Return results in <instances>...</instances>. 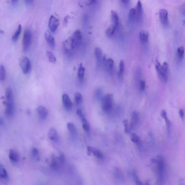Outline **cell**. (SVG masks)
<instances>
[{"instance_id":"obj_1","label":"cell","mask_w":185,"mask_h":185,"mask_svg":"<svg viewBox=\"0 0 185 185\" xmlns=\"http://www.w3.org/2000/svg\"><path fill=\"white\" fill-rule=\"evenodd\" d=\"M6 101L3 103L5 106V114L9 117H12L14 114L15 107L14 94L11 88H7L5 92Z\"/></svg>"},{"instance_id":"obj_2","label":"cell","mask_w":185,"mask_h":185,"mask_svg":"<svg viewBox=\"0 0 185 185\" xmlns=\"http://www.w3.org/2000/svg\"><path fill=\"white\" fill-rule=\"evenodd\" d=\"M153 163H157V164L158 180L159 183H162L164 179V172L165 170V163L163 157L159 155L156 159L152 160Z\"/></svg>"},{"instance_id":"obj_3","label":"cell","mask_w":185,"mask_h":185,"mask_svg":"<svg viewBox=\"0 0 185 185\" xmlns=\"http://www.w3.org/2000/svg\"><path fill=\"white\" fill-rule=\"evenodd\" d=\"M113 96L112 94H107L103 96L101 99L102 110L105 112H109L112 109Z\"/></svg>"},{"instance_id":"obj_4","label":"cell","mask_w":185,"mask_h":185,"mask_svg":"<svg viewBox=\"0 0 185 185\" xmlns=\"http://www.w3.org/2000/svg\"><path fill=\"white\" fill-rule=\"evenodd\" d=\"M32 41V32L28 29L24 32L22 39L23 50L24 52H27L31 46Z\"/></svg>"},{"instance_id":"obj_5","label":"cell","mask_w":185,"mask_h":185,"mask_svg":"<svg viewBox=\"0 0 185 185\" xmlns=\"http://www.w3.org/2000/svg\"><path fill=\"white\" fill-rule=\"evenodd\" d=\"M19 65L22 73L27 74L31 71L32 67L30 60L27 57H22L20 59Z\"/></svg>"},{"instance_id":"obj_6","label":"cell","mask_w":185,"mask_h":185,"mask_svg":"<svg viewBox=\"0 0 185 185\" xmlns=\"http://www.w3.org/2000/svg\"><path fill=\"white\" fill-rule=\"evenodd\" d=\"M157 64L155 65V68L159 75L160 78L165 83H166L168 80V72L165 71L162 68L161 65L157 60Z\"/></svg>"},{"instance_id":"obj_7","label":"cell","mask_w":185,"mask_h":185,"mask_svg":"<svg viewBox=\"0 0 185 185\" xmlns=\"http://www.w3.org/2000/svg\"><path fill=\"white\" fill-rule=\"evenodd\" d=\"M72 47L73 49L77 45H79L81 43L82 39V34L79 30L75 31L73 34V37L71 38Z\"/></svg>"},{"instance_id":"obj_8","label":"cell","mask_w":185,"mask_h":185,"mask_svg":"<svg viewBox=\"0 0 185 185\" xmlns=\"http://www.w3.org/2000/svg\"><path fill=\"white\" fill-rule=\"evenodd\" d=\"M59 25V20L54 16H50L49 22V27L52 32H54Z\"/></svg>"},{"instance_id":"obj_9","label":"cell","mask_w":185,"mask_h":185,"mask_svg":"<svg viewBox=\"0 0 185 185\" xmlns=\"http://www.w3.org/2000/svg\"><path fill=\"white\" fill-rule=\"evenodd\" d=\"M87 150L89 153L91 154L96 158L102 160L104 158V155L101 151L94 147L91 146L87 147Z\"/></svg>"},{"instance_id":"obj_10","label":"cell","mask_w":185,"mask_h":185,"mask_svg":"<svg viewBox=\"0 0 185 185\" xmlns=\"http://www.w3.org/2000/svg\"><path fill=\"white\" fill-rule=\"evenodd\" d=\"M136 10V17L139 22H141L143 17V10H142V4L140 0L137 3Z\"/></svg>"},{"instance_id":"obj_11","label":"cell","mask_w":185,"mask_h":185,"mask_svg":"<svg viewBox=\"0 0 185 185\" xmlns=\"http://www.w3.org/2000/svg\"><path fill=\"white\" fill-rule=\"evenodd\" d=\"M45 37L47 44L52 49L55 48V42L54 38L51 33L50 31L47 30L45 33Z\"/></svg>"},{"instance_id":"obj_12","label":"cell","mask_w":185,"mask_h":185,"mask_svg":"<svg viewBox=\"0 0 185 185\" xmlns=\"http://www.w3.org/2000/svg\"><path fill=\"white\" fill-rule=\"evenodd\" d=\"M62 101L65 109L67 110H71L73 107V104L67 95H63L62 96Z\"/></svg>"},{"instance_id":"obj_13","label":"cell","mask_w":185,"mask_h":185,"mask_svg":"<svg viewBox=\"0 0 185 185\" xmlns=\"http://www.w3.org/2000/svg\"><path fill=\"white\" fill-rule=\"evenodd\" d=\"M160 22L163 25L167 26L168 24V13L166 9H163L160 11Z\"/></svg>"},{"instance_id":"obj_14","label":"cell","mask_w":185,"mask_h":185,"mask_svg":"<svg viewBox=\"0 0 185 185\" xmlns=\"http://www.w3.org/2000/svg\"><path fill=\"white\" fill-rule=\"evenodd\" d=\"M37 111L39 117L42 120H45L48 115V110L46 108L42 106H40L38 107Z\"/></svg>"},{"instance_id":"obj_15","label":"cell","mask_w":185,"mask_h":185,"mask_svg":"<svg viewBox=\"0 0 185 185\" xmlns=\"http://www.w3.org/2000/svg\"><path fill=\"white\" fill-rule=\"evenodd\" d=\"M9 157L11 161L14 163L18 162L20 159L19 155L16 150L11 149L9 153Z\"/></svg>"},{"instance_id":"obj_16","label":"cell","mask_w":185,"mask_h":185,"mask_svg":"<svg viewBox=\"0 0 185 185\" xmlns=\"http://www.w3.org/2000/svg\"><path fill=\"white\" fill-rule=\"evenodd\" d=\"M111 19L112 23V25L115 27L117 29L119 25V18L117 12L114 10L111 11Z\"/></svg>"},{"instance_id":"obj_17","label":"cell","mask_w":185,"mask_h":185,"mask_svg":"<svg viewBox=\"0 0 185 185\" xmlns=\"http://www.w3.org/2000/svg\"><path fill=\"white\" fill-rule=\"evenodd\" d=\"M103 62H104V66L106 69L108 71H111L112 70L114 65V60L112 59H106L105 57H104Z\"/></svg>"},{"instance_id":"obj_18","label":"cell","mask_w":185,"mask_h":185,"mask_svg":"<svg viewBox=\"0 0 185 185\" xmlns=\"http://www.w3.org/2000/svg\"><path fill=\"white\" fill-rule=\"evenodd\" d=\"M48 136L49 138L53 141H57L58 139V132L56 129L54 128H50Z\"/></svg>"},{"instance_id":"obj_19","label":"cell","mask_w":185,"mask_h":185,"mask_svg":"<svg viewBox=\"0 0 185 185\" xmlns=\"http://www.w3.org/2000/svg\"><path fill=\"white\" fill-rule=\"evenodd\" d=\"M58 158L56 157L54 155H52L51 156V160L50 163V166L52 169L56 170L59 168V162Z\"/></svg>"},{"instance_id":"obj_20","label":"cell","mask_w":185,"mask_h":185,"mask_svg":"<svg viewBox=\"0 0 185 185\" xmlns=\"http://www.w3.org/2000/svg\"><path fill=\"white\" fill-rule=\"evenodd\" d=\"M95 54L96 58L98 63L99 64L102 63L103 58H104L102 50L99 47H96L95 50Z\"/></svg>"},{"instance_id":"obj_21","label":"cell","mask_w":185,"mask_h":185,"mask_svg":"<svg viewBox=\"0 0 185 185\" xmlns=\"http://www.w3.org/2000/svg\"><path fill=\"white\" fill-rule=\"evenodd\" d=\"M132 118L131 127H133L138 124L140 120V117L138 112L137 111H133L132 114Z\"/></svg>"},{"instance_id":"obj_22","label":"cell","mask_w":185,"mask_h":185,"mask_svg":"<svg viewBox=\"0 0 185 185\" xmlns=\"http://www.w3.org/2000/svg\"><path fill=\"white\" fill-rule=\"evenodd\" d=\"M81 120L83 130L88 133H89L90 131V125L89 122L86 120L85 117L80 118Z\"/></svg>"},{"instance_id":"obj_23","label":"cell","mask_w":185,"mask_h":185,"mask_svg":"<svg viewBox=\"0 0 185 185\" xmlns=\"http://www.w3.org/2000/svg\"><path fill=\"white\" fill-rule=\"evenodd\" d=\"M141 41L145 43L148 42L149 38V34L148 32L145 30H141L139 34Z\"/></svg>"},{"instance_id":"obj_24","label":"cell","mask_w":185,"mask_h":185,"mask_svg":"<svg viewBox=\"0 0 185 185\" xmlns=\"http://www.w3.org/2000/svg\"><path fill=\"white\" fill-rule=\"evenodd\" d=\"M86 69L83 67L82 64L79 65L78 70V77L80 80H82L84 78Z\"/></svg>"},{"instance_id":"obj_25","label":"cell","mask_w":185,"mask_h":185,"mask_svg":"<svg viewBox=\"0 0 185 185\" xmlns=\"http://www.w3.org/2000/svg\"><path fill=\"white\" fill-rule=\"evenodd\" d=\"M22 30V26L20 24L17 30L16 31L15 33L13 35L12 37V40L13 41L16 42L19 39L20 35L21 34Z\"/></svg>"},{"instance_id":"obj_26","label":"cell","mask_w":185,"mask_h":185,"mask_svg":"<svg viewBox=\"0 0 185 185\" xmlns=\"http://www.w3.org/2000/svg\"><path fill=\"white\" fill-rule=\"evenodd\" d=\"M0 178L4 179H7L9 175L6 170L2 165H0Z\"/></svg>"},{"instance_id":"obj_27","label":"cell","mask_w":185,"mask_h":185,"mask_svg":"<svg viewBox=\"0 0 185 185\" xmlns=\"http://www.w3.org/2000/svg\"><path fill=\"white\" fill-rule=\"evenodd\" d=\"M116 29L115 27L112 24L110 26L106 31V35L109 37H112Z\"/></svg>"},{"instance_id":"obj_28","label":"cell","mask_w":185,"mask_h":185,"mask_svg":"<svg viewBox=\"0 0 185 185\" xmlns=\"http://www.w3.org/2000/svg\"><path fill=\"white\" fill-rule=\"evenodd\" d=\"M130 139L131 140L133 143L140 144L141 140L140 137L135 133H132L131 135Z\"/></svg>"},{"instance_id":"obj_29","label":"cell","mask_w":185,"mask_h":185,"mask_svg":"<svg viewBox=\"0 0 185 185\" xmlns=\"http://www.w3.org/2000/svg\"><path fill=\"white\" fill-rule=\"evenodd\" d=\"M6 75L5 68L3 65H0V81H3L5 79Z\"/></svg>"},{"instance_id":"obj_30","label":"cell","mask_w":185,"mask_h":185,"mask_svg":"<svg viewBox=\"0 0 185 185\" xmlns=\"http://www.w3.org/2000/svg\"><path fill=\"white\" fill-rule=\"evenodd\" d=\"M83 96L81 93L77 92L75 94V101L77 105H80L82 102Z\"/></svg>"},{"instance_id":"obj_31","label":"cell","mask_w":185,"mask_h":185,"mask_svg":"<svg viewBox=\"0 0 185 185\" xmlns=\"http://www.w3.org/2000/svg\"><path fill=\"white\" fill-rule=\"evenodd\" d=\"M125 65L123 60H121L119 63V70L118 73V77H120V76L123 73L124 71Z\"/></svg>"},{"instance_id":"obj_32","label":"cell","mask_w":185,"mask_h":185,"mask_svg":"<svg viewBox=\"0 0 185 185\" xmlns=\"http://www.w3.org/2000/svg\"><path fill=\"white\" fill-rule=\"evenodd\" d=\"M32 156L36 160H38L40 159V155L38 149L36 148H34L32 150Z\"/></svg>"},{"instance_id":"obj_33","label":"cell","mask_w":185,"mask_h":185,"mask_svg":"<svg viewBox=\"0 0 185 185\" xmlns=\"http://www.w3.org/2000/svg\"><path fill=\"white\" fill-rule=\"evenodd\" d=\"M136 10L135 9H131L129 14V19L131 21H133L136 19Z\"/></svg>"},{"instance_id":"obj_34","label":"cell","mask_w":185,"mask_h":185,"mask_svg":"<svg viewBox=\"0 0 185 185\" xmlns=\"http://www.w3.org/2000/svg\"><path fill=\"white\" fill-rule=\"evenodd\" d=\"M46 54L49 60L52 63H55L56 61V58L54 55L50 51H47Z\"/></svg>"},{"instance_id":"obj_35","label":"cell","mask_w":185,"mask_h":185,"mask_svg":"<svg viewBox=\"0 0 185 185\" xmlns=\"http://www.w3.org/2000/svg\"><path fill=\"white\" fill-rule=\"evenodd\" d=\"M67 127L70 131L75 133L76 131V129L74 124L72 123L69 122L67 124Z\"/></svg>"},{"instance_id":"obj_36","label":"cell","mask_w":185,"mask_h":185,"mask_svg":"<svg viewBox=\"0 0 185 185\" xmlns=\"http://www.w3.org/2000/svg\"><path fill=\"white\" fill-rule=\"evenodd\" d=\"M178 54L180 59H182L184 56V49L183 46H181L178 49Z\"/></svg>"},{"instance_id":"obj_37","label":"cell","mask_w":185,"mask_h":185,"mask_svg":"<svg viewBox=\"0 0 185 185\" xmlns=\"http://www.w3.org/2000/svg\"><path fill=\"white\" fill-rule=\"evenodd\" d=\"M133 175L134 180L135 182L137 185H143L141 181L139 179L138 175H137L135 171H134L133 173Z\"/></svg>"},{"instance_id":"obj_38","label":"cell","mask_w":185,"mask_h":185,"mask_svg":"<svg viewBox=\"0 0 185 185\" xmlns=\"http://www.w3.org/2000/svg\"><path fill=\"white\" fill-rule=\"evenodd\" d=\"M96 96L98 100L101 99L102 97V91L100 88H98L96 89Z\"/></svg>"},{"instance_id":"obj_39","label":"cell","mask_w":185,"mask_h":185,"mask_svg":"<svg viewBox=\"0 0 185 185\" xmlns=\"http://www.w3.org/2000/svg\"><path fill=\"white\" fill-rule=\"evenodd\" d=\"M59 161L61 164H64L65 163V155L63 153H60L59 157L58 158Z\"/></svg>"},{"instance_id":"obj_40","label":"cell","mask_w":185,"mask_h":185,"mask_svg":"<svg viewBox=\"0 0 185 185\" xmlns=\"http://www.w3.org/2000/svg\"><path fill=\"white\" fill-rule=\"evenodd\" d=\"M165 120L166 124L167 131H168V133L169 134L170 132V130H171V122L168 118H167L166 119H165Z\"/></svg>"},{"instance_id":"obj_41","label":"cell","mask_w":185,"mask_h":185,"mask_svg":"<svg viewBox=\"0 0 185 185\" xmlns=\"http://www.w3.org/2000/svg\"><path fill=\"white\" fill-rule=\"evenodd\" d=\"M76 114L80 118L81 117H84V114H83V111L81 109H78L77 110Z\"/></svg>"},{"instance_id":"obj_42","label":"cell","mask_w":185,"mask_h":185,"mask_svg":"<svg viewBox=\"0 0 185 185\" xmlns=\"http://www.w3.org/2000/svg\"><path fill=\"white\" fill-rule=\"evenodd\" d=\"M123 123L124 127H125V132L126 133H128L129 132V129L128 125V120H124L123 121Z\"/></svg>"},{"instance_id":"obj_43","label":"cell","mask_w":185,"mask_h":185,"mask_svg":"<svg viewBox=\"0 0 185 185\" xmlns=\"http://www.w3.org/2000/svg\"><path fill=\"white\" fill-rule=\"evenodd\" d=\"M146 83L144 80L141 81L140 83V89L141 91H142L144 90L145 88Z\"/></svg>"},{"instance_id":"obj_44","label":"cell","mask_w":185,"mask_h":185,"mask_svg":"<svg viewBox=\"0 0 185 185\" xmlns=\"http://www.w3.org/2000/svg\"><path fill=\"white\" fill-rule=\"evenodd\" d=\"M160 116L161 117L163 118L164 119H166L167 117V113L166 111L165 110H162L160 112Z\"/></svg>"},{"instance_id":"obj_45","label":"cell","mask_w":185,"mask_h":185,"mask_svg":"<svg viewBox=\"0 0 185 185\" xmlns=\"http://www.w3.org/2000/svg\"><path fill=\"white\" fill-rule=\"evenodd\" d=\"M115 176L117 178H120L122 177L121 176V173L120 171L117 168L115 170Z\"/></svg>"},{"instance_id":"obj_46","label":"cell","mask_w":185,"mask_h":185,"mask_svg":"<svg viewBox=\"0 0 185 185\" xmlns=\"http://www.w3.org/2000/svg\"><path fill=\"white\" fill-rule=\"evenodd\" d=\"M179 114L180 115V117H181V118L183 119V118H184V111L182 109H181L179 111Z\"/></svg>"},{"instance_id":"obj_47","label":"cell","mask_w":185,"mask_h":185,"mask_svg":"<svg viewBox=\"0 0 185 185\" xmlns=\"http://www.w3.org/2000/svg\"><path fill=\"white\" fill-rule=\"evenodd\" d=\"M25 1L27 4H30L33 2L34 0H25Z\"/></svg>"},{"instance_id":"obj_48","label":"cell","mask_w":185,"mask_h":185,"mask_svg":"<svg viewBox=\"0 0 185 185\" xmlns=\"http://www.w3.org/2000/svg\"><path fill=\"white\" fill-rule=\"evenodd\" d=\"M122 2L124 4H127L129 3V1H130V0H121Z\"/></svg>"},{"instance_id":"obj_49","label":"cell","mask_w":185,"mask_h":185,"mask_svg":"<svg viewBox=\"0 0 185 185\" xmlns=\"http://www.w3.org/2000/svg\"><path fill=\"white\" fill-rule=\"evenodd\" d=\"M10 1L12 4H15L18 2L19 0H10Z\"/></svg>"},{"instance_id":"obj_50","label":"cell","mask_w":185,"mask_h":185,"mask_svg":"<svg viewBox=\"0 0 185 185\" xmlns=\"http://www.w3.org/2000/svg\"><path fill=\"white\" fill-rule=\"evenodd\" d=\"M3 124H4V121L1 118H0V126H2Z\"/></svg>"},{"instance_id":"obj_51","label":"cell","mask_w":185,"mask_h":185,"mask_svg":"<svg viewBox=\"0 0 185 185\" xmlns=\"http://www.w3.org/2000/svg\"><path fill=\"white\" fill-rule=\"evenodd\" d=\"M96 0H90V3H95Z\"/></svg>"}]
</instances>
